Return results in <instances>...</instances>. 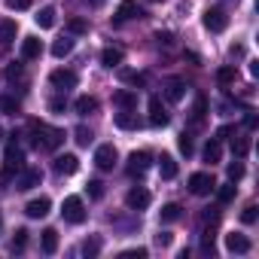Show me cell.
Wrapping results in <instances>:
<instances>
[{"label": "cell", "instance_id": "cell-43", "mask_svg": "<svg viewBox=\"0 0 259 259\" xmlns=\"http://www.w3.org/2000/svg\"><path fill=\"white\" fill-rule=\"evenodd\" d=\"M7 7L16 10V13H19V10H31V0H7Z\"/></svg>", "mask_w": 259, "mask_h": 259}, {"label": "cell", "instance_id": "cell-15", "mask_svg": "<svg viewBox=\"0 0 259 259\" xmlns=\"http://www.w3.org/2000/svg\"><path fill=\"white\" fill-rule=\"evenodd\" d=\"M183 95H186V82H183V79H168V82H165V98H168L171 104L183 101Z\"/></svg>", "mask_w": 259, "mask_h": 259}, {"label": "cell", "instance_id": "cell-14", "mask_svg": "<svg viewBox=\"0 0 259 259\" xmlns=\"http://www.w3.org/2000/svg\"><path fill=\"white\" fill-rule=\"evenodd\" d=\"M40 180H43V174H40V168H25L16 186H19L22 192H28V189H34V186H40Z\"/></svg>", "mask_w": 259, "mask_h": 259}, {"label": "cell", "instance_id": "cell-34", "mask_svg": "<svg viewBox=\"0 0 259 259\" xmlns=\"http://www.w3.org/2000/svg\"><path fill=\"white\" fill-rule=\"evenodd\" d=\"M67 31H70V34H89V22H82V19H70V22H67Z\"/></svg>", "mask_w": 259, "mask_h": 259}, {"label": "cell", "instance_id": "cell-27", "mask_svg": "<svg viewBox=\"0 0 259 259\" xmlns=\"http://www.w3.org/2000/svg\"><path fill=\"white\" fill-rule=\"evenodd\" d=\"M159 217H162V223H177V220L183 217V207L171 201V204H165V207L159 210Z\"/></svg>", "mask_w": 259, "mask_h": 259}, {"label": "cell", "instance_id": "cell-48", "mask_svg": "<svg viewBox=\"0 0 259 259\" xmlns=\"http://www.w3.org/2000/svg\"><path fill=\"white\" fill-rule=\"evenodd\" d=\"M156 40H159V43H165V46H171V34H162V31H159V34H156Z\"/></svg>", "mask_w": 259, "mask_h": 259}, {"label": "cell", "instance_id": "cell-52", "mask_svg": "<svg viewBox=\"0 0 259 259\" xmlns=\"http://www.w3.org/2000/svg\"><path fill=\"white\" fill-rule=\"evenodd\" d=\"M0 229H4V220H0Z\"/></svg>", "mask_w": 259, "mask_h": 259}, {"label": "cell", "instance_id": "cell-16", "mask_svg": "<svg viewBox=\"0 0 259 259\" xmlns=\"http://www.w3.org/2000/svg\"><path fill=\"white\" fill-rule=\"evenodd\" d=\"M55 171L58 174H76L79 171V159L70 156V153L67 156H55Z\"/></svg>", "mask_w": 259, "mask_h": 259}, {"label": "cell", "instance_id": "cell-4", "mask_svg": "<svg viewBox=\"0 0 259 259\" xmlns=\"http://www.w3.org/2000/svg\"><path fill=\"white\" fill-rule=\"evenodd\" d=\"M204 28H207L210 34H223V31L229 28V16H226V10H223V7H210V10L204 13Z\"/></svg>", "mask_w": 259, "mask_h": 259}, {"label": "cell", "instance_id": "cell-2", "mask_svg": "<svg viewBox=\"0 0 259 259\" xmlns=\"http://www.w3.org/2000/svg\"><path fill=\"white\" fill-rule=\"evenodd\" d=\"M22 171H25V153H22L16 144H10L7 153H4V171H0V183H10V180L19 177Z\"/></svg>", "mask_w": 259, "mask_h": 259}, {"label": "cell", "instance_id": "cell-6", "mask_svg": "<svg viewBox=\"0 0 259 259\" xmlns=\"http://www.w3.org/2000/svg\"><path fill=\"white\" fill-rule=\"evenodd\" d=\"M150 192L144 189V186H135V189H128V195H125V204H128V210H135V213H141V210H147L150 207Z\"/></svg>", "mask_w": 259, "mask_h": 259}, {"label": "cell", "instance_id": "cell-11", "mask_svg": "<svg viewBox=\"0 0 259 259\" xmlns=\"http://www.w3.org/2000/svg\"><path fill=\"white\" fill-rule=\"evenodd\" d=\"M49 210H52V201H49L46 195H40V198H31V201H28V207H25V213H28L31 220H43Z\"/></svg>", "mask_w": 259, "mask_h": 259}, {"label": "cell", "instance_id": "cell-33", "mask_svg": "<svg viewBox=\"0 0 259 259\" xmlns=\"http://www.w3.org/2000/svg\"><path fill=\"white\" fill-rule=\"evenodd\" d=\"M247 150H250V141H247V138H238V141H232V153H235L238 159H244V156H247Z\"/></svg>", "mask_w": 259, "mask_h": 259}, {"label": "cell", "instance_id": "cell-5", "mask_svg": "<svg viewBox=\"0 0 259 259\" xmlns=\"http://www.w3.org/2000/svg\"><path fill=\"white\" fill-rule=\"evenodd\" d=\"M213 189H217V180H213L210 174L198 171V174H192V177H189V192H192V195L204 198V195H210Z\"/></svg>", "mask_w": 259, "mask_h": 259}, {"label": "cell", "instance_id": "cell-26", "mask_svg": "<svg viewBox=\"0 0 259 259\" xmlns=\"http://www.w3.org/2000/svg\"><path fill=\"white\" fill-rule=\"evenodd\" d=\"M34 22H37V28H43V31L52 28V25H55V7H43V10L34 16Z\"/></svg>", "mask_w": 259, "mask_h": 259}, {"label": "cell", "instance_id": "cell-51", "mask_svg": "<svg viewBox=\"0 0 259 259\" xmlns=\"http://www.w3.org/2000/svg\"><path fill=\"white\" fill-rule=\"evenodd\" d=\"M150 4H159V0H150Z\"/></svg>", "mask_w": 259, "mask_h": 259}, {"label": "cell", "instance_id": "cell-38", "mask_svg": "<svg viewBox=\"0 0 259 259\" xmlns=\"http://www.w3.org/2000/svg\"><path fill=\"white\" fill-rule=\"evenodd\" d=\"M177 147H180V153H183V156H192V150H195V147H192V138H189V135H180Z\"/></svg>", "mask_w": 259, "mask_h": 259}, {"label": "cell", "instance_id": "cell-37", "mask_svg": "<svg viewBox=\"0 0 259 259\" xmlns=\"http://www.w3.org/2000/svg\"><path fill=\"white\" fill-rule=\"evenodd\" d=\"M82 253H85V256H98V253H101V238H89V241L82 244Z\"/></svg>", "mask_w": 259, "mask_h": 259}, {"label": "cell", "instance_id": "cell-44", "mask_svg": "<svg viewBox=\"0 0 259 259\" xmlns=\"http://www.w3.org/2000/svg\"><path fill=\"white\" fill-rule=\"evenodd\" d=\"M122 256H125V259H144V256H147V250H144V247H135V250H125Z\"/></svg>", "mask_w": 259, "mask_h": 259}, {"label": "cell", "instance_id": "cell-47", "mask_svg": "<svg viewBox=\"0 0 259 259\" xmlns=\"http://www.w3.org/2000/svg\"><path fill=\"white\" fill-rule=\"evenodd\" d=\"M49 110H52V113H61V110H64V98H55V101L49 104Z\"/></svg>", "mask_w": 259, "mask_h": 259}, {"label": "cell", "instance_id": "cell-50", "mask_svg": "<svg viewBox=\"0 0 259 259\" xmlns=\"http://www.w3.org/2000/svg\"><path fill=\"white\" fill-rule=\"evenodd\" d=\"M85 4H89V7H95V10H98V7H104V0H85Z\"/></svg>", "mask_w": 259, "mask_h": 259}, {"label": "cell", "instance_id": "cell-30", "mask_svg": "<svg viewBox=\"0 0 259 259\" xmlns=\"http://www.w3.org/2000/svg\"><path fill=\"white\" fill-rule=\"evenodd\" d=\"M235 76H238V70H235V67H229V64L217 70V82H220V85H229V82H235Z\"/></svg>", "mask_w": 259, "mask_h": 259}, {"label": "cell", "instance_id": "cell-1", "mask_svg": "<svg viewBox=\"0 0 259 259\" xmlns=\"http://www.w3.org/2000/svg\"><path fill=\"white\" fill-rule=\"evenodd\" d=\"M31 132H34V147L37 150H58L64 144V132H61V128H49V125L34 122Z\"/></svg>", "mask_w": 259, "mask_h": 259}, {"label": "cell", "instance_id": "cell-29", "mask_svg": "<svg viewBox=\"0 0 259 259\" xmlns=\"http://www.w3.org/2000/svg\"><path fill=\"white\" fill-rule=\"evenodd\" d=\"M116 128H125V132H132V128H138V116H135V113H128V110L116 113Z\"/></svg>", "mask_w": 259, "mask_h": 259}, {"label": "cell", "instance_id": "cell-8", "mask_svg": "<svg viewBox=\"0 0 259 259\" xmlns=\"http://www.w3.org/2000/svg\"><path fill=\"white\" fill-rule=\"evenodd\" d=\"M141 16H144V10L138 7V0H122L119 10H116V16H113V25H122L128 19H141Z\"/></svg>", "mask_w": 259, "mask_h": 259}, {"label": "cell", "instance_id": "cell-39", "mask_svg": "<svg viewBox=\"0 0 259 259\" xmlns=\"http://www.w3.org/2000/svg\"><path fill=\"white\" fill-rule=\"evenodd\" d=\"M241 177H244V165H241V162H232V165H229V180L238 183Z\"/></svg>", "mask_w": 259, "mask_h": 259}, {"label": "cell", "instance_id": "cell-19", "mask_svg": "<svg viewBox=\"0 0 259 259\" xmlns=\"http://www.w3.org/2000/svg\"><path fill=\"white\" fill-rule=\"evenodd\" d=\"M40 247H43L46 256H52V253L58 250V232H55V229H43V235H40Z\"/></svg>", "mask_w": 259, "mask_h": 259}, {"label": "cell", "instance_id": "cell-36", "mask_svg": "<svg viewBox=\"0 0 259 259\" xmlns=\"http://www.w3.org/2000/svg\"><path fill=\"white\" fill-rule=\"evenodd\" d=\"M256 217H259V213H256V204H247V207L241 210V223H244V226H253Z\"/></svg>", "mask_w": 259, "mask_h": 259}, {"label": "cell", "instance_id": "cell-35", "mask_svg": "<svg viewBox=\"0 0 259 259\" xmlns=\"http://www.w3.org/2000/svg\"><path fill=\"white\" fill-rule=\"evenodd\" d=\"M217 195H220V201H223V204H229V201L235 198V183L229 180L226 186H220V192H217Z\"/></svg>", "mask_w": 259, "mask_h": 259}, {"label": "cell", "instance_id": "cell-20", "mask_svg": "<svg viewBox=\"0 0 259 259\" xmlns=\"http://www.w3.org/2000/svg\"><path fill=\"white\" fill-rule=\"evenodd\" d=\"M16 34H19V25H16L13 19L0 22V46H10V43L16 40Z\"/></svg>", "mask_w": 259, "mask_h": 259}, {"label": "cell", "instance_id": "cell-13", "mask_svg": "<svg viewBox=\"0 0 259 259\" xmlns=\"http://www.w3.org/2000/svg\"><path fill=\"white\" fill-rule=\"evenodd\" d=\"M226 250L229 253H247L250 250V238L241 235V232H229L226 235Z\"/></svg>", "mask_w": 259, "mask_h": 259}, {"label": "cell", "instance_id": "cell-25", "mask_svg": "<svg viewBox=\"0 0 259 259\" xmlns=\"http://www.w3.org/2000/svg\"><path fill=\"white\" fill-rule=\"evenodd\" d=\"M73 110H76V116H89V113H95V110H98V101H95L92 95H82V98H76Z\"/></svg>", "mask_w": 259, "mask_h": 259}, {"label": "cell", "instance_id": "cell-23", "mask_svg": "<svg viewBox=\"0 0 259 259\" xmlns=\"http://www.w3.org/2000/svg\"><path fill=\"white\" fill-rule=\"evenodd\" d=\"M220 159H223V144H220L217 138H210L207 147H204V162H207V165H217Z\"/></svg>", "mask_w": 259, "mask_h": 259}, {"label": "cell", "instance_id": "cell-3", "mask_svg": "<svg viewBox=\"0 0 259 259\" xmlns=\"http://www.w3.org/2000/svg\"><path fill=\"white\" fill-rule=\"evenodd\" d=\"M61 217H64V223L79 226V223L85 220V204H82V198H79V195H67L64 204H61Z\"/></svg>", "mask_w": 259, "mask_h": 259}, {"label": "cell", "instance_id": "cell-10", "mask_svg": "<svg viewBox=\"0 0 259 259\" xmlns=\"http://www.w3.org/2000/svg\"><path fill=\"white\" fill-rule=\"evenodd\" d=\"M49 82L55 85V89H61V92H67V89H76V73L73 70H52V76H49Z\"/></svg>", "mask_w": 259, "mask_h": 259}, {"label": "cell", "instance_id": "cell-42", "mask_svg": "<svg viewBox=\"0 0 259 259\" xmlns=\"http://www.w3.org/2000/svg\"><path fill=\"white\" fill-rule=\"evenodd\" d=\"M0 107H4L7 113H13V116L19 113V101H13V98H0Z\"/></svg>", "mask_w": 259, "mask_h": 259}, {"label": "cell", "instance_id": "cell-7", "mask_svg": "<svg viewBox=\"0 0 259 259\" xmlns=\"http://www.w3.org/2000/svg\"><path fill=\"white\" fill-rule=\"evenodd\" d=\"M116 159H119V153H116V147H113V144H101V147L95 150V165H98L101 171H113Z\"/></svg>", "mask_w": 259, "mask_h": 259}, {"label": "cell", "instance_id": "cell-32", "mask_svg": "<svg viewBox=\"0 0 259 259\" xmlns=\"http://www.w3.org/2000/svg\"><path fill=\"white\" fill-rule=\"evenodd\" d=\"M207 113V101L204 98H195V107H192V122H201Z\"/></svg>", "mask_w": 259, "mask_h": 259}, {"label": "cell", "instance_id": "cell-18", "mask_svg": "<svg viewBox=\"0 0 259 259\" xmlns=\"http://www.w3.org/2000/svg\"><path fill=\"white\" fill-rule=\"evenodd\" d=\"M40 52H43V46H40L37 37H25V40H22V58H25V61L40 58Z\"/></svg>", "mask_w": 259, "mask_h": 259}, {"label": "cell", "instance_id": "cell-22", "mask_svg": "<svg viewBox=\"0 0 259 259\" xmlns=\"http://www.w3.org/2000/svg\"><path fill=\"white\" fill-rule=\"evenodd\" d=\"M122 58H125V55H122V49H113V46H107V49L101 52V64H104V67H110V70H113V67H119V64H122Z\"/></svg>", "mask_w": 259, "mask_h": 259}, {"label": "cell", "instance_id": "cell-41", "mask_svg": "<svg viewBox=\"0 0 259 259\" xmlns=\"http://www.w3.org/2000/svg\"><path fill=\"white\" fill-rule=\"evenodd\" d=\"M25 244H28V229H19L16 241H13V250H25Z\"/></svg>", "mask_w": 259, "mask_h": 259}, {"label": "cell", "instance_id": "cell-46", "mask_svg": "<svg viewBox=\"0 0 259 259\" xmlns=\"http://www.w3.org/2000/svg\"><path fill=\"white\" fill-rule=\"evenodd\" d=\"M22 76V64H13V67H7V79H19Z\"/></svg>", "mask_w": 259, "mask_h": 259}, {"label": "cell", "instance_id": "cell-9", "mask_svg": "<svg viewBox=\"0 0 259 259\" xmlns=\"http://www.w3.org/2000/svg\"><path fill=\"white\" fill-rule=\"evenodd\" d=\"M147 168H150V153H132V156H128V165H125V171L132 174V177H141V174H147Z\"/></svg>", "mask_w": 259, "mask_h": 259}, {"label": "cell", "instance_id": "cell-28", "mask_svg": "<svg viewBox=\"0 0 259 259\" xmlns=\"http://www.w3.org/2000/svg\"><path fill=\"white\" fill-rule=\"evenodd\" d=\"M119 79H122V82H132L135 89L147 82V76H144V73H138V70H128V67H119Z\"/></svg>", "mask_w": 259, "mask_h": 259}, {"label": "cell", "instance_id": "cell-49", "mask_svg": "<svg viewBox=\"0 0 259 259\" xmlns=\"http://www.w3.org/2000/svg\"><path fill=\"white\" fill-rule=\"evenodd\" d=\"M244 122H247V128H256V116H253V113H247V119H244Z\"/></svg>", "mask_w": 259, "mask_h": 259}, {"label": "cell", "instance_id": "cell-31", "mask_svg": "<svg viewBox=\"0 0 259 259\" xmlns=\"http://www.w3.org/2000/svg\"><path fill=\"white\" fill-rule=\"evenodd\" d=\"M73 141H76L79 147H89V144L95 141V135L89 132V128H85V125H79V128H76V132H73Z\"/></svg>", "mask_w": 259, "mask_h": 259}, {"label": "cell", "instance_id": "cell-24", "mask_svg": "<svg viewBox=\"0 0 259 259\" xmlns=\"http://www.w3.org/2000/svg\"><path fill=\"white\" fill-rule=\"evenodd\" d=\"M159 174H162V180H174L177 177V162H174V156H162L159 159Z\"/></svg>", "mask_w": 259, "mask_h": 259}, {"label": "cell", "instance_id": "cell-12", "mask_svg": "<svg viewBox=\"0 0 259 259\" xmlns=\"http://www.w3.org/2000/svg\"><path fill=\"white\" fill-rule=\"evenodd\" d=\"M150 122H153L156 128H165V125L171 122V116H168V110L162 107L159 98H150Z\"/></svg>", "mask_w": 259, "mask_h": 259}, {"label": "cell", "instance_id": "cell-21", "mask_svg": "<svg viewBox=\"0 0 259 259\" xmlns=\"http://www.w3.org/2000/svg\"><path fill=\"white\" fill-rule=\"evenodd\" d=\"M73 46H76V40H73V37H58V40L52 43V55H55V58H64V55H70V52H73Z\"/></svg>", "mask_w": 259, "mask_h": 259}, {"label": "cell", "instance_id": "cell-45", "mask_svg": "<svg viewBox=\"0 0 259 259\" xmlns=\"http://www.w3.org/2000/svg\"><path fill=\"white\" fill-rule=\"evenodd\" d=\"M171 241H174V238H171V232H159V235H156V244H159V247H168Z\"/></svg>", "mask_w": 259, "mask_h": 259}, {"label": "cell", "instance_id": "cell-17", "mask_svg": "<svg viewBox=\"0 0 259 259\" xmlns=\"http://www.w3.org/2000/svg\"><path fill=\"white\" fill-rule=\"evenodd\" d=\"M113 104L122 110H132V107H138V95L128 92V89H119V92H113Z\"/></svg>", "mask_w": 259, "mask_h": 259}, {"label": "cell", "instance_id": "cell-40", "mask_svg": "<svg viewBox=\"0 0 259 259\" xmlns=\"http://www.w3.org/2000/svg\"><path fill=\"white\" fill-rule=\"evenodd\" d=\"M85 189H89V195H92V198H104V183H101V180H89V186H85Z\"/></svg>", "mask_w": 259, "mask_h": 259}]
</instances>
